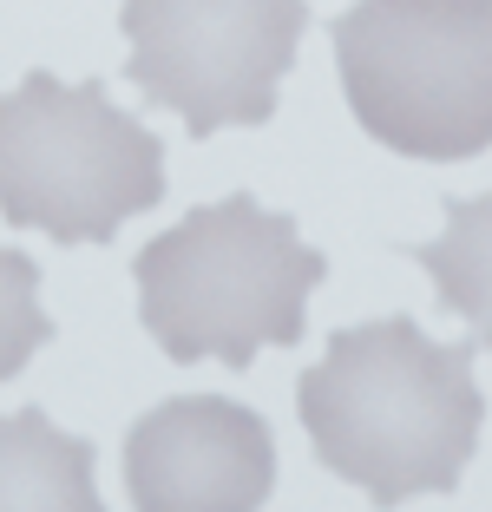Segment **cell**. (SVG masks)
Here are the masks:
<instances>
[{"label": "cell", "instance_id": "cell-1", "mask_svg": "<svg viewBox=\"0 0 492 512\" xmlns=\"http://www.w3.org/2000/svg\"><path fill=\"white\" fill-rule=\"evenodd\" d=\"M296 407L315 460L361 486L374 512L453 493L486 427L473 342H433L407 316L335 329L328 355L302 375Z\"/></svg>", "mask_w": 492, "mask_h": 512}, {"label": "cell", "instance_id": "cell-8", "mask_svg": "<svg viewBox=\"0 0 492 512\" xmlns=\"http://www.w3.org/2000/svg\"><path fill=\"white\" fill-rule=\"evenodd\" d=\"M414 263L433 276L440 302L453 316H466V329L492 348V191L486 197H453L447 230L433 243H420Z\"/></svg>", "mask_w": 492, "mask_h": 512}, {"label": "cell", "instance_id": "cell-3", "mask_svg": "<svg viewBox=\"0 0 492 512\" xmlns=\"http://www.w3.org/2000/svg\"><path fill=\"white\" fill-rule=\"evenodd\" d=\"M328 33L374 145L427 165L492 151V0H355Z\"/></svg>", "mask_w": 492, "mask_h": 512}, {"label": "cell", "instance_id": "cell-6", "mask_svg": "<svg viewBox=\"0 0 492 512\" xmlns=\"http://www.w3.org/2000/svg\"><path fill=\"white\" fill-rule=\"evenodd\" d=\"M132 512H263L276 493L269 421L224 394H178L125 440Z\"/></svg>", "mask_w": 492, "mask_h": 512}, {"label": "cell", "instance_id": "cell-2", "mask_svg": "<svg viewBox=\"0 0 492 512\" xmlns=\"http://www.w3.org/2000/svg\"><path fill=\"white\" fill-rule=\"evenodd\" d=\"M138 316L171 362L250 368L263 348L309 335V296L328 276L296 217L263 211L250 191L204 204L138 250Z\"/></svg>", "mask_w": 492, "mask_h": 512}, {"label": "cell", "instance_id": "cell-5", "mask_svg": "<svg viewBox=\"0 0 492 512\" xmlns=\"http://www.w3.org/2000/svg\"><path fill=\"white\" fill-rule=\"evenodd\" d=\"M125 79L178 112L191 138L269 125L276 86L309 33L302 0H125Z\"/></svg>", "mask_w": 492, "mask_h": 512}, {"label": "cell", "instance_id": "cell-7", "mask_svg": "<svg viewBox=\"0 0 492 512\" xmlns=\"http://www.w3.org/2000/svg\"><path fill=\"white\" fill-rule=\"evenodd\" d=\"M92 440L60 434L40 407L0 414V512H105Z\"/></svg>", "mask_w": 492, "mask_h": 512}, {"label": "cell", "instance_id": "cell-9", "mask_svg": "<svg viewBox=\"0 0 492 512\" xmlns=\"http://www.w3.org/2000/svg\"><path fill=\"white\" fill-rule=\"evenodd\" d=\"M46 342L53 322L40 309V263L27 250H0V381H14Z\"/></svg>", "mask_w": 492, "mask_h": 512}, {"label": "cell", "instance_id": "cell-4", "mask_svg": "<svg viewBox=\"0 0 492 512\" xmlns=\"http://www.w3.org/2000/svg\"><path fill=\"white\" fill-rule=\"evenodd\" d=\"M164 197V145L105 99L99 79L27 73L0 92V211L53 243H112Z\"/></svg>", "mask_w": 492, "mask_h": 512}]
</instances>
